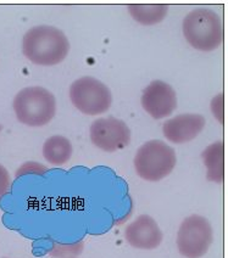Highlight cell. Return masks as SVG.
Listing matches in <instances>:
<instances>
[{
    "mask_svg": "<svg viewBox=\"0 0 228 258\" xmlns=\"http://www.w3.org/2000/svg\"><path fill=\"white\" fill-rule=\"evenodd\" d=\"M206 166L207 180L222 183L224 178V144L216 142L207 146L201 154Z\"/></svg>",
    "mask_w": 228,
    "mask_h": 258,
    "instance_id": "obj_11",
    "label": "cell"
},
{
    "mask_svg": "<svg viewBox=\"0 0 228 258\" xmlns=\"http://www.w3.org/2000/svg\"><path fill=\"white\" fill-rule=\"evenodd\" d=\"M69 51L70 42L66 34L52 26H36L23 36V55L39 66H54L63 62Z\"/></svg>",
    "mask_w": 228,
    "mask_h": 258,
    "instance_id": "obj_1",
    "label": "cell"
},
{
    "mask_svg": "<svg viewBox=\"0 0 228 258\" xmlns=\"http://www.w3.org/2000/svg\"><path fill=\"white\" fill-rule=\"evenodd\" d=\"M128 13L140 25L151 26L160 23L168 13V7L165 4H133L128 5Z\"/></svg>",
    "mask_w": 228,
    "mask_h": 258,
    "instance_id": "obj_13",
    "label": "cell"
},
{
    "mask_svg": "<svg viewBox=\"0 0 228 258\" xmlns=\"http://www.w3.org/2000/svg\"><path fill=\"white\" fill-rule=\"evenodd\" d=\"M90 140L96 148L106 152L125 149L131 142L128 125L115 117L99 118L90 125Z\"/></svg>",
    "mask_w": 228,
    "mask_h": 258,
    "instance_id": "obj_7",
    "label": "cell"
},
{
    "mask_svg": "<svg viewBox=\"0 0 228 258\" xmlns=\"http://www.w3.org/2000/svg\"><path fill=\"white\" fill-rule=\"evenodd\" d=\"M72 152L71 142L63 136L50 137L43 145V156L52 166L65 165L72 157Z\"/></svg>",
    "mask_w": 228,
    "mask_h": 258,
    "instance_id": "obj_12",
    "label": "cell"
},
{
    "mask_svg": "<svg viewBox=\"0 0 228 258\" xmlns=\"http://www.w3.org/2000/svg\"><path fill=\"white\" fill-rule=\"evenodd\" d=\"M72 105L88 116L106 112L112 104V94L101 81L93 77H82L70 87Z\"/></svg>",
    "mask_w": 228,
    "mask_h": 258,
    "instance_id": "obj_5",
    "label": "cell"
},
{
    "mask_svg": "<svg viewBox=\"0 0 228 258\" xmlns=\"http://www.w3.org/2000/svg\"><path fill=\"white\" fill-rule=\"evenodd\" d=\"M212 242V228L205 217H187L177 233V247L187 258H200L209 251Z\"/></svg>",
    "mask_w": 228,
    "mask_h": 258,
    "instance_id": "obj_6",
    "label": "cell"
},
{
    "mask_svg": "<svg viewBox=\"0 0 228 258\" xmlns=\"http://www.w3.org/2000/svg\"><path fill=\"white\" fill-rule=\"evenodd\" d=\"M5 258H8V257H5Z\"/></svg>",
    "mask_w": 228,
    "mask_h": 258,
    "instance_id": "obj_18",
    "label": "cell"
},
{
    "mask_svg": "<svg viewBox=\"0 0 228 258\" xmlns=\"http://www.w3.org/2000/svg\"><path fill=\"white\" fill-rule=\"evenodd\" d=\"M183 34L187 42L197 50H215L223 39L221 19L210 9H195L184 17Z\"/></svg>",
    "mask_w": 228,
    "mask_h": 258,
    "instance_id": "obj_3",
    "label": "cell"
},
{
    "mask_svg": "<svg viewBox=\"0 0 228 258\" xmlns=\"http://www.w3.org/2000/svg\"><path fill=\"white\" fill-rule=\"evenodd\" d=\"M125 237L133 247L140 250H154L161 244L163 236L155 219L148 215H142L127 225Z\"/></svg>",
    "mask_w": 228,
    "mask_h": 258,
    "instance_id": "obj_9",
    "label": "cell"
},
{
    "mask_svg": "<svg viewBox=\"0 0 228 258\" xmlns=\"http://www.w3.org/2000/svg\"><path fill=\"white\" fill-rule=\"evenodd\" d=\"M2 129H3V127H2V125H0V132H2Z\"/></svg>",
    "mask_w": 228,
    "mask_h": 258,
    "instance_id": "obj_17",
    "label": "cell"
},
{
    "mask_svg": "<svg viewBox=\"0 0 228 258\" xmlns=\"http://www.w3.org/2000/svg\"><path fill=\"white\" fill-rule=\"evenodd\" d=\"M176 162V152L171 146L161 140H150L137 151L134 168L142 179L159 181L171 174Z\"/></svg>",
    "mask_w": 228,
    "mask_h": 258,
    "instance_id": "obj_4",
    "label": "cell"
},
{
    "mask_svg": "<svg viewBox=\"0 0 228 258\" xmlns=\"http://www.w3.org/2000/svg\"><path fill=\"white\" fill-rule=\"evenodd\" d=\"M14 111L19 122L30 127H43L54 118L56 100L43 87L23 88L14 99Z\"/></svg>",
    "mask_w": 228,
    "mask_h": 258,
    "instance_id": "obj_2",
    "label": "cell"
},
{
    "mask_svg": "<svg viewBox=\"0 0 228 258\" xmlns=\"http://www.w3.org/2000/svg\"><path fill=\"white\" fill-rule=\"evenodd\" d=\"M83 251V244L78 242L76 245H54L50 253L55 257H66V256H76Z\"/></svg>",
    "mask_w": 228,
    "mask_h": 258,
    "instance_id": "obj_14",
    "label": "cell"
},
{
    "mask_svg": "<svg viewBox=\"0 0 228 258\" xmlns=\"http://www.w3.org/2000/svg\"><path fill=\"white\" fill-rule=\"evenodd\" d=\"M32 165H33V162H28L26 163V165H23L21 168L19 169V172L16 173V175L19 177V175L21 174H27V173H36V174H44V173L48 172V168L42 165H38V163H34L33 168H32Z\"/></svg>",
    "mask_w": 228,
    "mask_h": 258,
    "instance_id": "obj_16",
    "label": "cell"
},
{
    "mask_svg": "<svg viewBox=\"0 0 228 258\" xmlns=\"http://www.w3.org/2000/svg\"><path fill=\"white\" fill-rule=\"evenodd\" d=\"M142 106L153 118H165L176 110V92H175L174 88L165 82H151L143 92Z\"/></svg>",
    "mask_w": 228,
    "mask_h": 258,
    "instance_id": "obj_8",
    "label": "cell"
},
{
    "mask_svg": "<svg viewBox=\"0 0 228 258\" xmlns=\"http://www.w3.org/2000/svg\"><path fill=\"white\" fill-rule=\"evenodd\" d=\"M205 127V118L195 113H183L163 123V136L174 144L192 142Z\"/></svg>",
    "mask_w": 228,
    "mask_h": 258,
    "instance_id": "obj_10",
    "label": "cell"
},
{
    "mask_svg": "<svg viewBox=\"0 0 228 258\" xmlns=\"http://www.w3.org/2000/svg\"><path fill=\"white\" fill-rule=\"evenodd\" d=\"M11 186V178L8 169L0 165V199L9 192Z\"/></svg>",
    "mask_w": 228,
    "mask_h": 258,
    "instance_id": "obj_15",
    "label": "cell"
}]
</instances>
